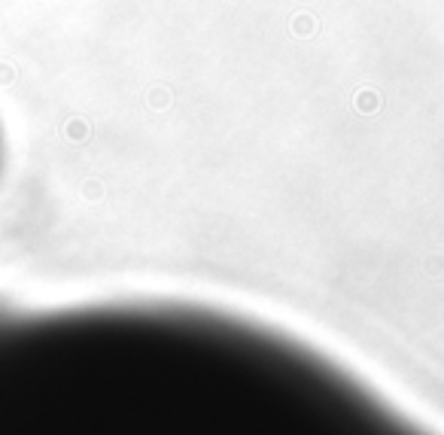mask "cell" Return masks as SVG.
Here are the masks:
<instances>
[{
    "instance_id": "1",
    "label": "cell",
    "mask_w": 444,
    "mask_h": 435,
    "mask_svg": "<svg viewBox=\"0 0 444 435\" xmlns=\"http://www.w3.org/2000/svg\"><path fill=\"white\" fill-rule=\"evenodd\" d=\"M0 435H386L341 366L186 305H0Z\"/></svg>"
}]
</instances>
